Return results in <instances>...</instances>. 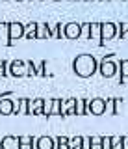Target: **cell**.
<instances>
[{
	"mask_svg": "<svg viewBox=\"0 0 128 149\" xmlns=\"http://www.w3.org/2000/svg\"><path fill=\"white\" fill-rule=\"evenodd\" d=\"M97 69V63H95V58L91 56H78L74 62V71L80 74V77H89L93 74V71Z\"/></svg>",
	"mask_w": 128,
	"mask_h": 149,
	"instance_id": "1",
	"label": "cell"
},
{
	"mask_svg": "<svg viewBox=\"0 0 128 149\" xmlns=\"http://www.w3.org/2000/svg\"><path fill=\"white\" fill-rule=\"evenodd\" d=\"M22 36H24V26L19 24V22H11L10 24V41H8V45H11L13 39H19Z\"/></svg>",
	"mask_w": 128,
	"mask_h": 149,
	"instance_id": "2",
	"label": "cell"
},
{
	"mask_svg": "<svg viewBox=\"0 0 128 149\" xmlns=\"http://www.w3.org/2000/svg\"><path fill=\"white\" fill-rule=\"evenodd\" d=\"M82 30H80V24H74V22H71V24L65 26V37H69V39H74V37H80Z\"/></svg>",
	"mask_w": 128,
	"mask_h": 149,
	"instance_id": "3",
	"label": "cell"
},
{
	"mask_svg": "<svg viewBox=\"0 0 128 149\" xmlns=\"http://www.w3.org/2000/svg\"><path fill=\"white\" fill-rule=\"evenodd\" d=\"M100 36H102V39H109V37H113V36H115V24H111V22L100 24Z\"/></svg>",
	"mask_w": 128,
	"mask_h": 149,
	"instance_id": "4",
	"label": "cell"
},
{
	"mask_svg": "<svg viewBox=\"0 0 128 149\" xmlns=\"http://www.w3.org/2000/svg\"><path fill=\"white\" fill-rule=\"evenodd\" d=\"M104 110H106V104H104L102 99H95L93 102H89V112H93V114H104Z\"/></svg>",
	"mask_w": 128,
	"mask_h": 149,
	"instance_id": "5",
	"label": "cell"
},
{
	"mask_svg": "<svg viewBox=\"0 0 128 149\" xmlns=\"http://www.w3.org/2000/svg\"><path fill=\"white\" fill-rule=\"evenodd\" d=\"M0 146H2V149H19V138L6 136L2 142H0Z\"/></svg>",
	"mask_w": 128,
	"mask_h": 149,
	"instance_id": "6",
	"label": "cell"
},
{
	"mask_svg": "<svg viewBox=\"0 0 128 149\" xmlns=\"http://www.w3.org/2000/svg\"><path fill=\"white\" fill-rule=\"evenodd\" d=\"M115 69H117V65L113 63V62H104L102 65H100V71H102L104 77H113Z\"/></svg>",
	"mask_w": 128,
	"mask_h": 149,
	"instance_id": "7",
	"label": "cell"
},
{
	"mask_svg": "<svg viewBox=\"0 0 128 149\" xmlns=\"http://www.w3.org/2000/svg\"><path fill=\"white\" fill-rule=\"evenodd\" d=\"M52 147H54L52 138L43 136V138H39V140H37V149H52Z\"/></svg>",
	"mask_w": 128,
	"mask_h": 149,
	"instance_id": "8",
	"label": "cell"
},
{
	"mask_svg": "<svg viewBox=\"0 0 128 149\" xmlns=\"http://www.w3.org/2000/svg\"><path fill=\"white\" fill-rule=\"evenodd\" d=\"M74 106H76V101H72V99L65 101V102H63V106L59 108V114H61V116H67L71 110H74Z\"/></svg>",
	"mask_w": 128,
	"mask_h": 149,
	"instance_id": "9",
	"label": "cell"
},
{
	"mask_svg": "<svg viewBox=\"0 0 128 149\" xmlns=\"http://www.w3.org/2000/svg\"><path fill=\"white\" fill-rule=\"evenodd\" d=\"M26 67V63H22V62H13L11 63V73L13 74H17V77H22L24 74V71L22 69Z\"/></svg>",
	"mask_w": 128,
	"mask_h": 149,
	"instance_id": "10",
	"label": "cell"
},
{
	"mask_svg": "<svg viewBox=\"0 0 128 149\" xmlns=\"http://www.w3.org/2000/svg\"><path fill=\"white\" fill-rule=\"evenodd\" d=\"M19 149H32V138L30 136H21L19 138Z\"/></svg>",
	"mask_w": 128,
	"mask_h": 149,
	"instance_id": "11",
	"label": "cell"
},
{
	"mask_svg": "<svg viewBox=\"0 0 128 149\" xmlns=\"http://www.w3.org/2000/svg\"><path fill=\"white\" fill-rule=\"evenodd\" d=\"M35 30H37V24H35V22H30L28 26H24V36L26 37H35Z\"/></svg>",
	"mask_w": 128,
	"mask_h": 149,
	"instance_id": "12",
	"label": "cell"
},
{
	"mask_svg": "<svg viewBox=\"0 0 128 149\" xmlns=\"http://www.w3.org/2000/svg\"><path fill=\"white\" fill-rule=\"evenodd\" d=\"M32 114H43V101L41 99H35L34 101V106L30 108Z\"/></svg>",
	"mask_w": 128,
	"mask_h": 149,
	"instance_id": "13",
	"label": "cell"
},
{
	"mask_svg": "<svg viewBox=\"0 0 128 149\" xmlns=\"http://www.w3.org/2000/svg\"><path fill=\"white\" fill-rule=\"evenodd\" d=\"M37 30H39V32H35V37H37V39H43V37H48V36H50L47 24H45V26H37Z\"/></svg>",
	"mask_w": 128,
	"mask_h": 149,
	"instance_id": "14",
	"label": "cell"
},
{
	"mask_svg": "<svg viewBox=\"0 0 128 149\" xmlns=\"http://www.w3.org/2000/svg\"><path fill=\"white\" fill-rule=\"evenodd\" d=\"M85 102L84 101H76V106H74V112L76 114H84V112H89V102H87V106H84Z\"/></svg>",
	"mask_w": 128,
	"mask_h": 149,
	"instance_id": "15",
	"label": "cell"
},
{
	"mask_svg": "<svg viewBox=\"0 0 128 149\" xmlns=\"http://www.w3.org/2000/svg\"><path fill=\"white\" fill-rule=\"evenodd\" d=\"M89 37H102L100 36V24H91V32H89Z\"/></svg>",
	"mask_w": 128,
	"mask_h": 149,
	"instance_id": "16",
	"label": "cell"
},
{
	"mask_svg": "<svg viewBox=\"0 0 128 149\" xmlns=\"http://www.w3.org/2000/svg\"><path fill=\"white\" fill-rule=\"evenodd\" d=\"M111 149H122V138L121 136H113L111 138Z\"/></svg>",
	"mask_w": 128,
	"mask_h": 149,
	"instance_id": "17",
	"label": "cell"
},
{
	"mask_svg": "<svg viewBox=\"0 0 128 149\" xmlns=\"http://www.w3.org/2000/svg\"><path fill=\"white\" fill-rule=\"evenodd\" d=\"M69 149H82V138H72Z\"/></svg>",
	"mask_w": 128,
	"mask_h": 149,
	"instance_id": "18",
	"label": "cell"
},
{
	"mask_svg": "<svg viewBox=\"0 0 128 149\" xmlns=\"http://www.w3.org/2000/svg\"><path fill=\"white\" fill-rule=\"evenodd\" d=\"M67 143H69V140H67L65 136H59V138H58V146H59V149H69V146H67Z\"/></svg>",
	"mask_w": 128,
	"mask_h": 149,
	"instance_id": "19",
	"label": "cell"
},
{
	"mask_svg": "<svg viewBox=\"0 0 128 149\" xmlns=\"http://www.w3.org/2000/svg\"><path fill=\"white\" fill-rule=\"evenodd\" d=\"M91 142H93V147H91V149H102V138H100V136L91 138Z\"/></svg>",
	"mask_w": 128,
	"mask_h": 149,
	"instance_id": "20",
	"label": "cell"
},
{
	"mask_svg": "<svg viewBox=\"0 0 128 149\" xmlns=\"http://www.w3.org/2000/svg\"><path fill=\"white\" fill-rule=\"evenodd\" d=\"M6 34H10V24H2L0 22V37H4Z\"/></svg>",
	"mask_w": 128,
	"mask_h": 149,
	"instance_id": "21",
	"label": "cell"
},
{
	"mask_svg": "<svg viewBox=\"0 0 128 149\" xmlns=\"http://www.w3.org/2000/svg\"><path fill=\"white\" fill-rule=\"evenodd\" d=\"M102 149H111V138H108V136L102 138Z\"/></svg>",
	"mask_w": 128,
	"mask_h": 149,
	"instance_id": "22",
	"label": "cell"
},
{
	"mask_svg": "<svg viewBox=\"0 0 128 149\" xmlns=\"http://www.w3.org/2000/svg\"><path fill=\"white\" fill-rule=\"evenodd\" d=\"M121 71L125 77H128V60H125V62H121Z\"/></svg>",
	"mask_w": 128,
	"mask_h": 149,
	"instance_id": "23",
	"label": "cell"
},
{
	"mask_svg": "<svg viewBox=\"0 0 128 149\" xmlns=\"http://www.w3.org/2000/svg\"><path fill=\"white\" fill-rule=\"evenodd\" d=\"M82 149H91V140L89 138H82Z\"/></svg>",
	"mask_w": 128,
	"mask_h": 149,
	"instance_id": "24",
	"label": "cell"
},
{
	"mask_svg": "<svg viewBox=\"0 0 128 149\" xmlns=\"http://www.w3.org/2000/svg\"><path fill=\"white\" fill-rule=\"evenodd\" d=\"M119 28L122 30V32H121V36H125V37H126V36H128V22H125V24H121Z\"/></svg>",
	"mask_w": 128,
	"mask_h": 149,
	"instance_id": "25",
	"label": "cell"
},
{
	"mask_svg": "<svg viewBox=\"0 0 128 149\" xmlns=\"http://www.w3.org/2000/svg\"><path fill=\"white\" fill-rule=\"evenodd\" d=\"M89 24H84V26H80V30H82V34H87V32H89Z\"/></svg>",
	"mask_w": 128,
	"mask_h": 149,
	"instance_id": "26",
	"label": "cell"
},
{
	"mask_svg": "<svg viewBox=\"0 0 128 149\" xmlns=\"http://www.w3.org/2000/svg\"><path fill=\"white\" fill-rule=\"evenodd\" d=\"M122 149H128V138H122Z\"/></svg>",
	"mask_w": 128,
	"mask_h": 149,
	"instance_id": "27",
	"label": "cell"
},
{
	"mask_svg": "<svg viewBox=\"0 0 128 149\" xmlns=\"http://www.w3.org/2000/svg\"><path fill=\"white\" fill-rule=\"evenodd\" d=\"M0 74H4V60H0Z\"/></svg>",
	"mask_w": 128,
	"mask_h": 149,
	"instance_id": "28",
	"label": "cell"
}]
</instances>
